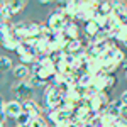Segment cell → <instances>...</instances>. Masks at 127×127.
Here are the masks:
<instances>
[{
  "mask_svg": "<svg viewBox=\"0 0 127 127\" xmlns=\"http://www.w3.org/2000/svg\"><path fill=\"white\" fill-rule=\"evenodd\" d=\"M66 22H69V20L66 19L64 12L63 10H58V9L53 10L48 15V20H46V24H48V27L51 29V32H63Z\"/></svg>",
  "mask_w": 127,
  "mask_h": 127,
  "instance_id": "obj_1",
  "label": "cell"
},
{
  "mask_svg": "<svg viewBox=\"0 0 127 127\" xmlns=\"http://www.w3.org/2000/svg\"><path fill=\"white\" fill-rule=\"evenodd\" d=\"M12 92H14V95H15V100H19V102L31 100L32 95H34V88L31 87L27 81H17V83L12 87Z\"/></svg>",
  "mask_w": 127,
  "mask_h": 127,
  "instance_id": "obj_2",
  "label": "cell"
},
{
  "mask_svg": "<svg viewBox=\"0 0 127 127\" xmlns=\"http://www.w3.org/2000/svg\"><path fill=\"white\" fill-rule=\"evenodd\" d=\"M24 112L22 108V102L19 100H12V102H7V108H5V114L7 117H12V119H17Z\"/></svg>",
  "mask_w": 127,
  "mask_h": 127,
  "instance_id": "obj_3",
  "label": "cell"
},
{
  "mask_svg": "<svg viewBox=\"0 0 127 127\" xmlns=\"http://www.w3.org/2000/svg\"><path fill=\"white\" fill-rule=\"evenodd\" d=\"M22 108H24V112H26V114L32 115V119L41 117V107L37 105V102H34V98L22 102Z\"/></svg>",
  "mask_w": 127,
  "mask_h": 127,
  "instance_id": "obj_4",
  "label": "cell"
},
{
  "mask_svg": "<svg viewBox=\"0 0 127 127\" xmlns=\"http://www.w3.org/2000/svg\"><path fill=\"white\" fill-rule=\"evenodd\" d=\"M63 32H64V36H66L69 41H75V39H78V37H80V27H78V24H76L75 20L66 22V26H64Z\"/></svg>",
  "mask_w": 127,
  "mask_h": 127,
  "instance_id": "obj_5",
  "label": "cell"
},
{
  "mask_svg": "<svg viewBox=\"0 0 127 127\" xmlns=\"http://www.w3.org/2000/svg\"><path fill=\"white\" fill-rule=\"evenodd\" d=\"M14 76L17 78V81H27L32 76V71L29 69V66L26 64H19L14 68Z\"/></svg>",
  "mask_w": 127,
  "mask_h": 127,
  "instance_id": "obj_6",
  "label": "cell"
},
{
  "mask_svg": "<svg viewBox=\"0 0 127 127\" xmlns=\"http://www.w3.org/2000/svg\"><path fill=\"white\" fill-rule=\"evenodd\" d=\"M83 31H85V36H88V37H97L98 32L102 31V27L98 26L97 20H88L83 26Z\"/></svg>",
  "mask_w": 127,
  "mask_h": 127,
  "instance_id": "obj_7",
  "label": "cell"
},
{
  "mask_svg": "<svg viewBox=\"0 0 127 127\" xmlns=\"http://www.w3.org/2000/svg\"><path fill=\"white\" fill-rule=\"evenodd\" d=\"M107 80H108V75L107 73H100L95 76L93 80V88L97 90L98 93H102V92H107Z\"/></svg>",
  "mask_w": 127,
  "mask_h": 127,
  "instance_id": "obj_8",
  "label": "cell"
},
{
  "mask_svg": "<svg viewBox=\"0 0 127 127\" xmlns=\"http://www.w3.org/2000/svg\"><path fill=\"white\" fill-rule=\"evenodd\" d=\"M20 42H22V41H20L17 36H10L7 39H2V46L7 49V51H17L19 46H20Z\"/></svg>",
  "mask_w": 127,
  "mask_h": 127,
  "instance_id": "obj_9",
  "label": "cell"
},
{
  "mask_svg": "<svg viewBox=\"0 0 127 127\" xmlns=\"http://www.w3.org/2000/svg\"><path fill=\"white\" fill-rule=\"evenodd\" d=\"M97 12H98V15H102V17H110L112 12H114V2H100Z\"/></svg>",
  "mask_w": 127,
  "mask_h": 127,
  "instance_id": "obj_10",
  "label": "cell"
},
{
  "mask_svg": "<svg viewBox=\"0 0 127 127\" xmlns=\"http://www.w3.org/2000/svg\"><path fill=\"white\" fill-rule=\"evenodd\" d=\"M87 73L93 75V76L103 73V71H102V61H100V59H90V63H88V66H87Z\"/></svg>",
  "mask_w": 127,
  "mask_h": 127,
  "instance_id": "obj_11",
  "label": "cell"
},
{
  "mask_svg": "<svg viewBox=\"0 0 127 127\" xmlns=\"http://www.w3.org/2000/svg\"><path fill=\"white\" fill-rule=\"evenodd\" d=\"M10 17H12V12H10L9 2L3 0L0 3V19H2V22H10Z\"/></svg>",
  "mask_w": 127,
  "mask_h": 127,
  "instance_id": "obj_12",
  "label": "cell"
},
{
  "mask_svg": "<svg viewBox=\"0 0 127 127\" xmlns=\"http://www.w3.org/2000/svg\"><path fill=\"white\" fill-rule=\"evenodd\" d=\"M93 80H95L93 75H90V73H83V75L80 76V80H78V87L80 88H90V87H93Z\"/></svg>",
  "mask_w": 127,
  "mask_h": 127,
  "instance_id": "obj_13",
  "label": "cell"
},
{
  "mask_svg": "<svg viewBox=\"0 0 127 127\" xmlns=\"http://www.w3.org/2000/svg\"><path fill=\"white\" fill-rule=\"evenodd\" d=\"M9 7H10L12 15H15V14H19V12H22V10H24L26 2H20V0H12V2H9Z\"/></svg>",
  "mask_w": 127,
  "mask_h": 127,
  "instance_id": "obj_14",
  "label": "cell"
},
{
  "mask_svg": "<svg viewBox=\"0 0 127 127\" xmlns=\"http://www.w3.org/2000/svg\"><path fill=\"white\" fill-rule=\"evenodd\" d=\"M15 120H17V126H20V127H29L31 122H32V115L26 114V112H22V114H20Z\"/></svg>",
  "mask_w": 127,
  "mask_h": 127,
  "instance_id": "obj_15",
  "label": "cell"
},
{
  "mask_svg": "<svg viewBox=\"0 0 127 127\" xmlns=\"http://www.w3.org/2000/svg\"><path fill=\"white\" fill-rule=\"evenodd\" d=\"M0 66H2V71H3V73L9 71V69H12V59L7 58V56H2V58H0Z\"/></svg>",
  "mask_w": 127,
  "mask_h": 127,
  "instance_id": "obj_16",
  "label": "cell"
},
{
  "mask_svg": "<svg viewBox=\"0 0 127 127\" xmlns=\"http://www.w3.org/2000/svg\"><path fill=\"white\" fill-rule=\"evenodd\" d=\"M58 119H59V108H56V110H48V120L49 122H53L56 126L58 124Z\"/></svg>",
  "mask_w": 127,
  "mask_h": 127,
  "instance_id": "obj_17",
  "label": "cell"
},
{
  "mask_svg": "<svg viewBox=\"0 0 127 127\" xmlns=\"http://www.w3.org/2000/svg\"><path fill=\"white\" fill-rule=\"evenodd\" d=\"M29 127H48V126H46V120L42 117H36V119H32Z\"/></svg>",
  "mask_w": 127,
  "mask_h": 127,
  "instance_id": "obj_18",
  "label": "cell"
},
{
  "mask_svg": "<svg viewBox=\"0 0 127 127\" xmlns=\"http://www.w3.org/2000/svg\"><path fill=\"white\" fill-rule=\"evenodd\" d=\"M88 127H103V124H102V117H100V115H93V119L90 120Z\"/></svg>",
  "mask_w": 127,
  "mask_h": 127,
  "instance_id": "obj_19",
  "label": "cell"
},
{
  "mask_svg": "<svg viewBox=\"0 0 127 127\" xmlns=\"http://www.w3.org/2000/svg\"><path fill=\"white\" fill-rule=\"evenodd\" d=\"M124 61H126V53H124L122 49H117V51H115V63L122 64Z\"/></svg>",
  "mask_w": 127,
  "mask_h": 127,
  "instance_id": "obj_20",
  "label": "cell"
},
{
  "mask_svg": "<svg viewBox=\"0 0 127 127\" xmlns=\"http://www.w3.org/2000/svg\"><path fill=\"white\" fill-rule=\"evenodd\" d=\"M117 85V78L114 76V75H108V80H107V93L112 90V88Z\"/></svg>",
  "mask_w": 127,
  "mask_h": 127,
  "instance_id": "obj_21",
  "label": "cell"
},
{
  "mask_svg": "<svg viewBox=\"0 0 127 127\" xmlns=\"http://www.w3.org/2000/svg\"><path fill=\"white\" fill-rule=\"evenodd\" d=\"M114 127H127V120H126V119H122V117L117 119V120H115V126H114Z\"/></svg>",
  "mask_w": 127,
  "mask_h": 127,
  "instance_id": "obj_22",
  "label": "cell"
},
{
  "mask_svg": "<svg viewBox=\"0 0 127 127\" xmlns=\"http://www.w3.org/2000/svg\"><path fill=\"white\" fill-rule=\"evenodd\" d=\"M120 117L127 120V105H124V107L120 108Z\"/></svg>",
  "mask_w": 127,
  "mask_h": 127,
  "instance_id": "obj_23",
  "label": "cell"
},
{
  "mask_svg": "<svg viewBox=\"0 0 127 127\" xmlns=\"http://www.w3.org/2000/svg\"><path fill=\"white\" fill-rule=\"evenodd\" d=\"M120 100L124 102V105H127V90H126V92H122V95H120Z\"/></svg>",
  "mask_w": 127,
  "mask_h": 127,
  "instance_id": "obj_24",
  "label": "cell"
},
{
  "mask_svg": "<svg viewBox=\"0 0 127 127\" xmlns=\"http://www.w3.org/2000/svg\"><path fill=\"white\" fill-rule=\"evenodd\" d=\"M71 127H88V124H85V122H76V124H71Z\"/></svg>",
  "mask_w": 127,
  "mask_h": 127,
  "instance_id": "obj_25",
  "label": "cell"
},
{
  "mask_svg": "<svg viewBox=\"0 0 127 127\" xmlns=\"http://www.w3.org/2000/svg\"><path fill=\"white\" fill-rule=\"evenodd\" d=\"M120 68H122V71H124V75H127V59L120 64Z\"/></svg>",
  "mask_w": 127,
  "mask_h": 127,
  "instance_id": "obj_26",
  "label": "cell"
},
{
  "mask_svg": "<svg viewBox=\"0 0 127 127\" xmlns=\"http://www.w3.org/2000/svg\"><path fill=\"white\" fill-rule=\"evenodd\" d=\"M124 48H127V39H126V41H124Z\"/></svg>",
  "mask_w": 127,
  "mask_h": 127,
  "instance_id": "obj_27",
  "label": "cell"
},
{
  "mask_svg": "<svg viewBox=\"0 0 127 127\" xmlns=\"http://www.w3.org/2000/svg\"><path fill=\"white\" fill-rule=\"evenodd\" d=\"M15 127H20V126H15Z\"/></svg>",
  "mask_w": 127,
  "mask_h": 127,
  "instance_id": "obj_28",
  "label": "cell"
},
{
  "mask_svg": "<svg viewBox=\"0 0 127 127\" xmlns=\"http://www.w3.org/2000/svg\"><path fill=\"white\" fill-rule=\"evenodd\" d=\"M126 78H127V75H126Z\"/></svg>",
  "mask_w": 127,
  "mask_h": 127,
  "instance_id": "obj_29",
  "label": "cell"
}]
</instances>
